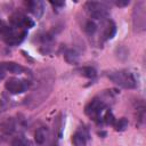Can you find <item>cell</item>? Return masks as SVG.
Instances as JSON below:
<instances>
[{
	"label": "cell",
	"mask_w": 146,
	"mask_h": 146,
	"mask_svg": "<svg viewBox=\"0 0 146 146\" xmlns=\"http://www.w3.org/2000/svg\"><path fill=\"white\" fill-rule=\"evenodd\" d=\"M6 89L13 94V95H18V94H23L25 92L29 87H30V83L29 81L26 80H23V79H18V78H9L5 84Z\"/></svg>",
	"instance_id": "5b68a950"
},
{
	"label": "cell",
	"mask_w": 146,
	"mask_h": 146,
	"mask_svg": "<svg viewBox=\"0 0 146 146\" xmlns=\"http://www.w3.org/2000/svg\"><path fill=\"white\" fill-rule=\"evenodd\" d=\"M26 7L29 8V10L35 16V17H41L42 14H43V2L42 1H39V0H34V1H27L26 2Z\"/></svg>",
	"instance_id": "9c48e42d"
},
{
	"label": "cell",
	"mask_w": 146,
	"mask_h": 146,
	"mask_svg": "<svg viewBox=\"0 0 146 146\" xmlns=\"http://www.w3.org/2000/svg\"><path fill=\"white\" fill-rule=\"evenodd\" d=\"M113 124H114V127L117 131H123L128 127V121L124 117H122V119H119L117 121H114Z\"/></svg>",
	"instance_id": "9a60e30c"
},
{
	"label": "cell",
	"mask_w": 146,
	"mask_h": 146,
	"mask_svg": "<svg viewBox=\"0 0 146 146\" xmlns=\"http://www.w3.org/2000/svg\"><path fill=\"white\" fill-rule=\"evenodd\" d=\"M110 80H112L115 84L124 89H133L137 87V79L135 78L133 73L127 70L113 71L107 74Z\"/></svg>",
	"instance_id": "7a4b0ae2"
},
{
	"label": "cell",
	"mask_w": 146,
	"mask_h": 146,
	"mask_svg": "<svg viewBox=\"0 0 146 146\" xmlns=\"http://www.w3.org/2000/svg\"><path fill=\"white\" fill-rule=\"evenodd\" d=\"M0 70L3 71L5 73L10 72V73H14V74H22V73L25 72V68L21 64H17V63H14V62L0 63Z\"/></svg>",
	"instance_id": "ba28073f"
},
{
	"label": "cell",
	"mask_w": 146,
	"mask_h": 146,
	"mask_svg": "<svg viewBox=\"0 0 146 146\" xmlns=\"http://www.w3.org/2000/svg\"><path fill=\"white\" fill-rule=\"evenodd\" d=\"M3 76H5V72L0 70V80H1V79H3Z\"/></svg>",
	"instance_id": "d6986e66"
},
{
	"label": "cell",
	"mask_w": 146,
	"mask_h": 146,
	"mask_svg": "<svg viewBox=\"0 0 146 146\" xmlns=\"http://www.w3.org/2000/svg\"><path fill=\"white\" fill-rule=\"evenodd\" d=\"M86 11L89 14L91 18L95 19H102L104 21L107 18L110 14V8L105 2H99V1H88L84 5Z\"/></svg>",
	"instance_id": "3957f363"
},
{
	"label": "cell",
	"mask_w": 146,
	"mask_h": 146,
	"mask_svg": "<svg viewBox=\"0 0 146 146\" xmlns=\"http://www.w3.org/2000/svg\"><path fill=\"white\" fill-rule=\"evenodd\" d=\"M26 31L16 29L11 25L6 24L3 21L0 19V39L8 44L15 46L18 44L25 36Z\"/></svg>",
	"instance_id": "6da1fadb"
},
{
	"label": "cell",
	"mask_w": 146,
	"mask_h": 146,
	"mask_svg": "<svg viewBox=\"0 0 146 146\" xmlns=\"http://www.w3.org/2000/svg\"><path fill=\"white\" fill-rule=\"evenodd\" d=\"M98 30V26L97 24L94 22V21H88L84 25V31L89 34V35H94Z\"/></svg>",
	"instance_id": "5bb4252c"
},
{
	"label": "cell",
	"mask_w": 146,
	"mask_h": 146,
	"mask_svg": "<svg viewBox=\"0 0 146 146\" xmlns=\"http://www.w3.org/2000/svg\"><path fill=\"white\" fill-rule=\"evenodd\" d=\"M116 32V27H115V24L107 19L104 22V26H103V39L104 40H108V39H112L114 36Z\"/></svg>",
	"instance_id": "30bf717a"
},
{
	"label": "cell",
	"mask_w": 146,
	"mask_h": 146,
	"mask_svg": "<svg viewBox=\"0 0 146 146\" xmlns=\"http://www.w3.org/2000/svg\"><path fill=\"white\" fill-rule=\"evenodd\" d=\"M79 72H80L81 75H83V76H86V78H89V79H94V78L96 76V74H97L96 70H95L94 67H90V66L82 67V68L79 70Z\"/></svg>",
	"instance_id": "4fadbf2b"
},
{
	"label": "cell",
	"mask_w": 146,
	"mask_h": 146,
	"mask_svg": "<svg viewBox=\"0 0 146 146\" xmlns=\"http://www.w3.org/2000/svg\"><path fill=\"white\" fill-rule=\"evenodd\" d=\"M114 5L117 6V7H124V6H128L129 5V0H124V1H114Z\"/></svg>",
	"instance_id": "e0dca14e"
},
{
	"label": "cell",
	"mask_w": 146,
	"mask_h": 146,
	"mask_svg": "<svg viewBox=\"0 0 146 146\" xmlns=\"http://www.w3.org/2000/svg\"><path fill=\"white\" fill-rule=\"evenodd\" d=\"M72 141H73L74 146H86V144H87V136L83 133V131H76L73 135Z\"/></svg>",
	"instance_id": "8fae6325"
},
{
	"label": "cell",
	"mask_w": 146,
	"mask_h": 146,
	"mask_svg": "<svg viewBox=\"0 0 146 146\" xmlns=\"http://www.w3.org/2000/svg\"><path fill=\"white\" fill-rule=\"evenodd\" d=\"M50 3H51L52 6H55V7H63V6L65 5L64 1H62V2H52V1H50Z\"/></svg>",
	"instance_id": "ac0fdd59"
},
{
	"label": "cell",
	"mask_w": 146,
	"mask_h": 146,
	"mask_svg": "<svg viewBox=\"0 0 146 146\" xmlns=\"http://www.w3.org/2000/svg\"><path fill=\"white\" fill-rule=\"evenodd\" d=\"M10 23H11V26L23 31H26L27 29H31L34 26V22L22 13H15L14 15H11Z\"/></svg>",
	"instance_id": "8992f818"
},
{
	"label": "cell",
	"mask_w": 146,
	"mask_h": 146,
	"mask_svg": "<svg viewBox=\"0 0 146 146\" xmlns=\"http://www.w3.org/2000/svg\"><path fill=\"white\" fill-rule=\"evenodd\" d=\"M146 18V14H145V3L143 1L138 2L133 9V26L136 30L138 31H143L145 30V21Z\"/></svg>",
	"instance_id": "52a82bcc"
},
{
	"label": "cell",
	"mask_w": 146,
	"mask_h": 146,
	"mask_svg": "<svg viewBox=\"0 0 146 146\" xmlns=\"http://www.w3.org/2000/svg\"><path fill=\"white\" fill-rule=\"evenodd\" d=\"M47 137H48V130L46 128H43V127L42 128H39L35 131V133H34V139L40 145L44 144V141L47 140Z\"/></svg>",
	"instance_id": "7c38bea8"
},
{
	"label": "cell",
	"mask_w": 146,
	"mask_h": 146,
	"mask_svg": "<svg viewBox=\"0 0 146 146\" xmlns=\"http://www.w3.org/2000/svg\"><path fill=\"white\" fill-rule=\"evenodd\" d=\"M65 58H66V60L68 62V63H76L78 62V55L75 54V51H73V50H68L66 54H65Z\"/></svg>",
	"instance_id": "2e32d148"
},
{
	"label": "cell",
	"mask_w": 146,
	"mask_h": 146,
	"mask_svg": "<svg viewBox=\"0 0 146 146\" xmlns=\"http://www.w3.org/2000/svg\"><path fill=\"white\" fill-rule=\"evenodd\" d=\"M105 108H106L105 100L96 97L86 106V114L92 120H98L103 117V113L105 112Z\"/></svg>",
	"instance_id": "277c9868"
}]
</instances>
